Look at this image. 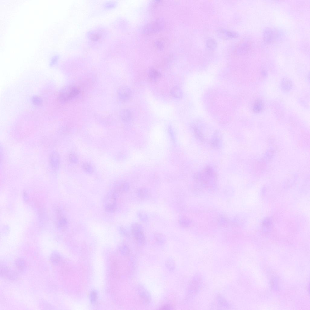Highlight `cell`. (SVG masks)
Returning <instances> with one entry per match:
<instances>
[{"label":"cell","instance_id":"1","mask_svg":"<svg viewBox=\"0 0 310 310\" xmlns=\"http://www.w3.org/2000/svg\"><path fill=\"white\" fill-rule=\"evenodd\" d=\"M79 88L75 86H69L65 88L61 93V100L64 102L69 101L74 98L79 93Z\"/></svg>","mask_w":310,"mask_h":310},{"label":"cell","instance_id":"2","mask_svg":"<svg viewBox=\"0 0 310 310\" xmlns=\"http://www.w3.org/2000/svg\"><path fill=\"white\" fill-rule=\"evenodd\" d=\"M1 274L4 278L10 280H15L18 277L15 272L3 266L1 267Z\"/></svg>","mask_w":310,"mask_h":310},{"label":"cell","instance_id":"3","mask_svg":"<svg viewBox=\"0 0 310 310\" xmlns=\"http://www.w3.org/2000/svg\"><path fill=\"white\" fill-rule=\"evenodd\" d=\"M118 95L121 100L126 101L128 100L131 97L132 92L128 87L121 86L118 89Z\"/></svg>","mask_w":310,"mask_h":310},{"label":"cell","instance_id":"4","mask_svg":"<svg viewBox=\"0 0 310 310\" xmlns=\"http://www.w3.org/2000/svg\"><path fill=\"white\" fill-rule=\"evenodd\" d=\"M218 34L220 37L224 39L234 38L238 36V34L235 32L224 29H219L218 31Z\"/></svg>","mask_w":310,"mask_h":310},{"label":"cell","instance_id":"5","mask_svg":"<svg viewBox=\"0 0 310 310\" xmlns=\"http://www.w3.org/2000/svg\"><path fill=\"white\" fill-rule=\"evenodd\" d=\"M274 31L270 29H267L264 32V39L267 43H270L274 39L275 34Z\"/></svg>","mask_w":310,"mask_h":310},{"label":"cell","instance_id":"6","mask_svg":"<svg viewBox=\"0 0 310 310\" xmlns=\"http://www.w3.org/2000/svg\"><path fill=\"white\" fill-rule=\"evenodd\" d=\"M120 116L122 120L125 122L129 121L132 117V114L130 110L127 109H122L121 112Z\"/></svg>","mask_w":310,"mask_h":310},{"label":"cell","instance_id":"7","mask_svg":"<svg viewBox=\"0 0 310 310\" xmlns=\"http://www.w3.org/2000/svg\"><path fill=\"white\" fill-rule=\"evenodd\" d=\"M292 86V83L290 79L287 78H284L282 80L281 87L283 90L285 92H288L290 90Z\"/></svg>","mask_w":310,"mask_h":310},{"label":"cell","instance_id":"8","mask_svg":"<svg viewBox=\"0 0 310 310\" xmlns=\"http://www.w3.org/2000/svg\"><path fill=\"white\" fill-rule=\"evenodd\" d=\"M264 105L262 101L260 100H257L253 106V110L256 113H259L263 109Z\"/></svg>","mask_w":310,"mask_h":310},{"label":"cell","instance_id":"9","mask_svg":"<svg viewBox=\"0 0 310 310\" xmlns=\"http://www.w3.org/2000/svg\"><path fill=\"white\" fill-rule=\"evenodd\" d=\"M170 93L174 97L176 98H180L182 96V92L181 89L177 87H174L171 90Z\"/></svg>","mask_w":310,"mask_h":310},{"label":"cell","instance_id":"10","mask_svg":"<svg viewBox=\"0 0 310 310\" xmlns=\"http://www.w3.org/2000/svg\"><path fill=\"white\" fill-rule=\"evenodd\" d=\"M50 260L51 262L53 264H58L60 262L61 257L58 252H55L51 254Z\"/></svg>","mask_w":310,"mask_h":310},{"label":"cell","instance_id":"11","mask_svg":"<svg viewBox=\"0 0 310 310\" xmlns=\"http://www.w3.org/2000/svg\"><path fill=\"white\" fill-rule=\"evenodd\" d=\"M149 75L150 78L153 80H157L160 79L161 76L160 72L154 69L150 70Z\"/></svg>","mask_w":310,"mask_h":310},{"label":"cell","instance_id":"12","mask_svg":"<svg viewBox=\"0 0 310 310\" xmlns=\"http://www.w3.org/2000/svg\"><path fill=\"white\" fill-rule=\"evenodd\" d=\"M16 267L19 271L22 272L26 267V264L25 261L22 259L19 258L15 262Z\"/></svg>","mask_w":310,"mask_h":310},{"label":"cell","instance_id":"13","mask_svg":"<svg viewBox=\"0 0 310 310\" xmlns=\"http://www.w3.org/2000/svg\"><path fill=\"white\" fill-rule=\"evenodd\" d=\"M133 233L135 238H143V234L139 226H134L133 229Z\"/></svg>","mask_w":310,"mask_h":310},{"label":"cell","instance_id":"14","mask_svg":"<svg viewBox=\"0 0 310 310\" xmlns=\"http://www.w3.org/2000/svg\"><path fill=\"white\" fill-rule=\"evenodd\" d=\"M207 46L210 50H213L216 47L217 43L215 40L212 39H208L207 41Z\"/></svg>","mask_w":310,"mask_h":310},{"label":"cell","instance_id":"15","mask_svg":"<svg viewBox=\"0 0 310 310\" xmlns=\"http://www.w3.org/2000/svg\"><path fill=\"white\" fill-rule=\"evenodd\" d=\"M194 133L196 137L199 140L203 142L204 140L203 135L201 132L197 128H194Z\"/></svg>","mask_w":310,"mask_h":310},{"label":"cell","instance_id":"16","mask_svg":"<svg viewBox=\"0 0 310 310\" xmlns=\"http://www.w3.org/2000/svg\"><path fill=\"white\" fill-rule=\"evenodd\" d=\"M83 168L86 172L88 173H90L92 172V168L91 166L88 163H85L83 164Z\"/></svg>","mask_w":310,"mask_h":310},{"label":"cell","instance_id":"17","mask_svg":"<svg viewBox=\"0 0 310 310\" xmlns=\"http://www.w3.org/2000/svg\"><path fill=\"white\" fill-rule=\"evenodd\" d=\"M97 295L96 293L95 292H93L91 294V300L92 302L94 303L96 300Z\"/></svg>","mask_w":310,"mask_h":310},{"label":"cell","instance_id":"18","mask_svg":"<svg viewBox=\"0 0 310 310\" xmlns=\"http://www.w3.org/2000/svg\"><path fill=\"white\" fill-rule=\"evenodd\" d=\"M70 158L71 159L70 160H71V161L73 163H76L77 162L78 160L77 157L74 155L71 154Z\"/></svg>","mask_w":310,"mask_h":310},{"label":"cell","instance_id":"19","mask_svg":"<svg viewBox=\"0 0 310 310\" xmlns=\"http://www.w3.org/2000/svg\"><path fill=\"white\" fill-rule=\"evenodd\" d=\"M58 56L57 55H54L51 59V63H54L56 62L58 58Z\"/></svg>","mask_w":310,"mask_h":310},{"label":"cell","instance_id":"20","mask_svg":"<svg viewBox=\"0 0 310 310\" xmlns=\"http://www.w3.org/2000/svg\"><path fill=\"white\" fill-rule=\"evenodd\" d=\"M60 222V224L62 226L66 225L67 224V222L66 220L63 218H61Z\"/></svg>","mask_w":310,"mask_h":310},{"label":"cell","instance_id":"21","mask_svg":"<svg viewBox=\"0 0 310 310\" xmlns=\"http://www.w3.org/2000/svg\"><path fill=\"white\" fill-rule=\"evenodd\" d=\"M218 142L217 140H215L214 141L212 142L211 143V145L214 147H217L218 145Z\"/></svg>","mask_w":310,"mask_h":310}]
</instances>
